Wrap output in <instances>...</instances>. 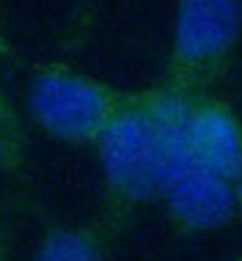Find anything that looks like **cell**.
<instances>
[{"mask_svg": "<svg viewBox=\"0 0 242 261\" xmlns=\"http://www.w3.org/2000/svg\"><path fill=\"white\" fill-rule=\"evenodd\" d=\"M182 94L162 88L132 91L127 105L94 143L102 171V215L99 220L118 237L130 220L160 190L179 146Z\"/></svg>", "mask_w": 242, "mask_h": 261, "instance_id": "1", "label": "cell"}, {"mask_svg": "<svg viewBox=\"0 0 242 261\" xmlns=\"http://www.w3.org/2000/svg\"><path fill=\"white\" fill-rule=\"evenodd\" d=\"M242 47V0H176L160 86L174 94L212 91Z\"/></svg>", "mask_w": 242, "mask_h": 261, "instance_id": "2", "label": "cell"}, {"mask_svg": "<svg viewBox=\"0 0 242 261\" xmlns=\"http://www.w3.org/2000/svg\"><path fill=\"white\" fill-rule=\"evenodd\" d=\"M130 94L72 66L44 63L28 77L25 110L47 138L69 146H94Z\"/></svg>", "mask_w": 242, "mask_h": 261, "instance_id": "3", "label": "cell"}, {"mask_svg": "<svg viewBox=\"0 0 242 261\" xmlns=\"http://www.w3.org/2000/svg\"><path fill=\"white\" fill-rule=\"evenodd\" d=\"M160 201L165 206L174 237L182 239L212 234L237 220L234 181L196 162L182 146H176V154L171 160Z\"/></svg>", "mask_w": 242, "mask_h": 261, "instance_id": "4", "label": "cell"}, {"mask_svg": "<svg viewBox=\"0 0 242 261\" xmlns=\"http://www.w3.org/2000/svg\"><path fill=\"white\" fill-rule=\"evenodd\" d=\"M179 146L234 181L242 173V116L215 91L182 94Z\"/></svg>", "mask_w": 242, "mask_h": 261, "instance_id": "5", "label": "cell"}, {"mask_svg": "<svg viewBox=\"0 0 242 261\" xmlns=\"http://www.w3.org/2000/svg\"><path fill=\"white\" fill-rule=\"evenodd\" d=\"M113 237L102 220L55 223L41 234L31 261H108Z\"/></svg>", "mask_w": 242, "mask_h": 261, "instance_id": "6", "label": "cell"}, {"mask_svg": "<svg viewBox=\"0 0 242 261\" xmlns=\"http://www.w3.org/2000/svg\"><path fill=\"white\" fill-rule=\"evenodd\" d=\"M28 162V132L22 113L11 94L0 86V173L19 176Z\"/></svg>", "mask_w": 242, "mask_h": 261, "instance_id": "7", "label": "cell"}, {"mask_svg": "<svg viewBox=\"0 0 242 261\" xmlns=\"http://www.w3.org/2000/svg\"><path fill=\"white\" fill-rule=\"evenodd\" d=\"M9 250H11V231H9V220L0 215V261H9Z\"/></svg>", "mask_w": 242, "mask_h": 261, "instance_id": "8", "label": "cell"}, {"mask_svg": "<svg viewBox=\"0 0 242 261\" xmlns=\"http://www.w3.org/2000/svg\"><path fill=\"white\" fill-rule=\"evenodd\" d=\"M234 198H237V217L242 220V173L234 179Z\"/></svg>", "mask_w": 242, "mask_h": 261, "instance_id": "9", "label": "cell"}, {"mask_svg": "<svg viewBox=\"0 0 242 261\" xmlns=\"http://www.w3.org/2000/svg\"><path fill=\"white\" fill-rule=\"evenodd\" d=\"M0 53H6V39H3V25H0Z\"/></svg>", "mask_w": 242, "mask_h": 261, "instance_id": "10", "label": "cell"}, {"mask_svg": "<svg viewBox=\"0 0 242 261\" xmlns=\"http://www.w3.org/2000/svg\"><path fill=\"white\" fill-rule=\"evenodd\" d=\"M231 261H242V256H237V258H231Z\"/></svg>", "mask_w": 242, "mask_h": 261, "instance_id": "11", "label": "cell"}]
</instances>
